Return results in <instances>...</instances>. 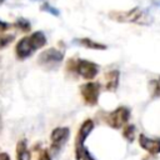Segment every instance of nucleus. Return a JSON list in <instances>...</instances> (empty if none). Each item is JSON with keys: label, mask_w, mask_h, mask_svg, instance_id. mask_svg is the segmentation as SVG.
I'll return each instance as SVG.
<instances>
[{"label": "nucleus", "mask_w": 160, "mask_h": 160, "mask_svg": "<svg viewBox=\"0 0 160 160\" xmlns=\"http://www.w3.org/2000/svg\"><path fill=\"white\" fill-rule=\"evenodd\" d=\"M46 36L42 31H35L30 35L22 36L15 45V55L19 60L30 58L35 51L46 45Z\"/></svg>", "instance_id": "obj_1"}, {"label": "nucleus", "mask_w": 160, "mask_h": 160, "mask_svg": "<svg viewBox=\"0 0 160 160\" xmlns=\"http://www.w3.org/2000/svg\"><path fill=\"white\" fill-rule=\"evenodd\" d=\"M109 18L118 22H130L136 25H150L152 22V18L150 16V14L139 6L125 11L124 10L110 11Z\"/></svg>", "instance_id": "obj_2"}, {"label": "nucleus", "mask_w": 160, "mask_h": 160, "mask_svg": "<svg viewBox=\"0 0 160 160\" xmlns=\"http://www.w3.org/2000/svg\"><path fill=\"white\" fill-rule=\"evenodd\" d=\"M66 71L70 74H76L86 80H91L98 75L99 65L90 60L71 58L66 61Z\"/></svg>", "instance_id": "obj_3"}, {"label": "nucleus", "mask_w": 160, "mask_h": 160, "mask_svg": "<svg viewBox=\"0 0 160 160\" xmlns=\"http://www.w3.org/2000/svg\"><path fill=\"white\" fill-rule=\"evenodd\" d=\"M64 60V52L56 48H49L40 52L38 58V64L46 69L58 68Z\"/></svg>", "instance_id": "obj_4"}, {"label": "nucleus", "mask_w": 160, "mask_h": 160, "mask_svg": "<svg viewBox=\"0 0 160 160\" xmlns=\"http://www.w3.org/2000/svg\"><path fill=\"white\" fill-rule=\"evenodd\" d=\"M130 114L131 112L128 106H118L115 110L110 111L106 115L105 121L112 129H121L128 124L130 119Z\"/></svg>", "instance_id": "obj_5"}, {"label": "nucleus", "mask_w": 160, "mask_h": 160, "mask_svg": "<svg viewBox=\"0 0 160 160\" xmlns=\"http://www.w3.org/2000/svg\"><path fill=\"white\" fill-rule=\"evenodd\" d=\"M100 90H101L100 82L89 81V82L80 85V95L82 98V101L88 106H95L99 101Z\"/></svg>", "instance_id": "obj_6"}, {"label": "nucleus", "mask_w": 160, "mask_h": 160, "mask_svg": "<svg viewBox=\"0 0 160 160\" xmlns=\"http://www.w3.org/2000/svg\"><path fill=\"white\" fill-rule=\"evenodd\" d=\"M70 138V129L68 126H58L51 131L50 135V141H51V146L50 150L54 155H58L61 149L64 148V145L68 142Z\"/></svg>", "instance_id": "obj_7"}, {"label": "nucleus", "mask_w": 160, "mask_h": 160, "mask_svg": "<svg viewBox=\"0 0 160 160\" xmlns=\"http://www.w3.org/2000/svg\"><path fill=\"white\" fill-rule=\"evenodd\" d=\"M139 145L150 155L160 154V138H149L145 134L139 135Z\"/></svg>", "instance_id": "obj_8"}, {"label": "nucleus", "mask_w": 160, "mask_h": 160, "mask_svg": "<svg viewBox=\"0 0 160 160\" xmlns=\"http://www.w3.org/2000/svg\"><path fill=\"white\" fill-rule=\"evenodd\" d=\"M94 121L91 119H86L81 122L78 134H76V139H75V149L76 148H81L85 145V140L88 139V136L90 135V132L94 130Z\"/></svg>", "instance_id": "obj_9"}, {"label": "nucleus", "mask_w": 160, "mask_h": 160, "mask_svg": "<svg viewBox=\"0 0 160 160\" xmlns=\"http://www.w3.org/2000/svg\"><path fill=\"white\" fill-rule=\"evenodd\" d=\"M120 81V71L118 69L109 70L105 74V90L106 91H116Z\"/></svg>", "instance_id": "obj_10"}, {"label": "nucleus", "mask_w": 160, "mask_h": 160, "mask_svg": "<svg viewBox=\"0 0 160 160\" xmlns=\"http://www.w3.org/2000/svg\"><path fill=\"white\" fill-rule=\"evenodd\" d=\"M72 42L79 45V46H82V48H86V49H91V50H106L108 49V46L105 44L94 41L90 38H76V39L72 40Z\"/></svg>", "instance_id": "obj_11"}, {"label": "nucleus", "mask_w": 160, "mask_h": 160, "mask_svg": "<svg viewBox=\"0 0 160 160\" xmlns=\"http://www.w3.org/2000/svg\"><path fill=\"white\" fill-rule=\"evenodd\" d=\"M16 160H31V155L25 139L19 140L16 144Z\"/></svg>", "instance_id": "obj_12"}, {"label": "nucleus", "mask_w": 160, "mask_h": 160, "mask_svg": "<svg viewBox=\"0 0 160 160\" xmlns=\"http://www.w3.org/2000/svg\"><path fill=\"white\" fill-rule=\"evenodd\" d=\"M75 158H76V160H96L90 154V151L88 150V148L85 145L81 146V148H76L75 149Z\"/></svg>", "instance_id": "obj_13"}, {"label": "nucleus", "mask_w": 160, "mask_h": 160, "mask_svg": "<svg viewBox=\"0 0 160 160\" xmlns=\"http://www.w3.org/2000/svg\"><path fill=\"white\" fill-rule=\"evenodd\" d=\"M135 131H136V128L135 125L132 124H126L124 126V130H122V136L128 140V142H132L135 140Z\"/></svg>", "instance_id": "obj_14"}, {"label": "nucleus", "mask_w": 160, "mask_h": 160, "mask_svg": "<svg viewBox=\"0 0 160 160\" xmlns=\"http://www.w3.org/2000/svg\"><path fill=\"white\" fill-rule=\"evenodd\" d=\"M14 26L18 28L21 32H29L30 29H31L30 21H29L28 19H25V18H19V19L14 22Z\"/></svg>", "instance_id": "obj_15"}, {"label": "nucleus", "mask_w": 160, "mask_h": 160, "mask_svg": "<svg viewBox=\"0 0 160 160\" xmlns=\"http://www.w3.org/2000/svg\"><path fill=\"white\" fill-rule=\"evenodd\" d=\"M149 88L151 90V96L152 98H159L160 96V76L155 80H151L149 82Z\"/></svg>", "instance_id": "obj_16"}, {"label": "nucleus", "mask_w": 160, "mask_h": 160, "mask_svg": "<svg viewBox=\"0 0 160 160\" xmlns=\"http://www.w3.org/2000/svg\"><path fill=\"white\" fill-rule=\"evenodd\" d=\"M15 40V35L12 34H0V49L8 48Z\"/></svg>", "instance_id": "obj_17"}, {"label": "nucleus", "mask_w": 160, "mask_h": 160, "mask_svg": "<svg viewBox=\"0 0 160 160\" xmlns=\"http://www.w3.org/2000/svg\"><path fill=\"white\" fill-rule=\"evenodd\" d=\"M40 10H41V11H45V12H49V14H51L52 16H59V15H60V11H59L56 8H54L52 5H50L49 2H46V1L40 5Z\"/></svg>", "instance_id": "obj_18"}, {"label": "nucleus", "mask_w": 160, "mask_h": 160, "mask_svg": "<svg viewBox=\"0 0 160 160\" xmlns=\"http://www.w3.org/2000/svg\"><path fill=\"white\" fill-rule=\"evenodd\" d=\"M38 160H52V159H51V156H50V154H49V151H48L46 149H41V150L39 151V158H38Z\"/></svg>", "instance_id": "obj_19"}, {"label": "nucleus", "mask_w": 160, "mask_h": 160, "mask_svg": "<svg viewBox=\"0 0 160 160\" xmlns=\"http://www.w3.org/2000/svg\"><path fill=\"white\" fill-rule=\"evenodd\" d=\"M14 25H11V24H9V22H6V21H1L0 20V34H4L5 31H8L9 29H11Z\"/></svg>", "instance_id": "obj_20"}, {"label": "nucleus", "mask_w": 160, "mask_h": 160, "mask_svg": "<svg viewBox=\"0 0 160 160\" xmlns=\"http://www.w3.org/2000/svg\"><path fill=\"white\" fill-rule=\"evenodd\" d=\"M0 160H10V156L8 152H0Z\"/></svg>", "instance_id": "obj_21"}, {"label": "nucleus", "mask_w": 160, "mask_h": 160, "mask_svg": "<svg viewBox=\"0 0 160 160\" xmlns=\"http://www.w3.org/2000/svg\"><path fill=\"white\" fill-rule=\"evenodd\" d=\"M4 1H5V0H0V5H1V4L4 2Z\"/></svg>", "instance_id": "obj_22"}, {"label": "nucleus", "mask_w": 160, "mask_h": 160, "mask_svg": "<svg viewBox=\"0 0 160 160\" xmlns=\"http://www.w3.org/2000/svg\"><path fill=\"white\" fill-rule=\"evenodd\" d=\"M32 1H40V0H32Z\"/></svg>", "instance_id": "obj_23"}]
</instances>
